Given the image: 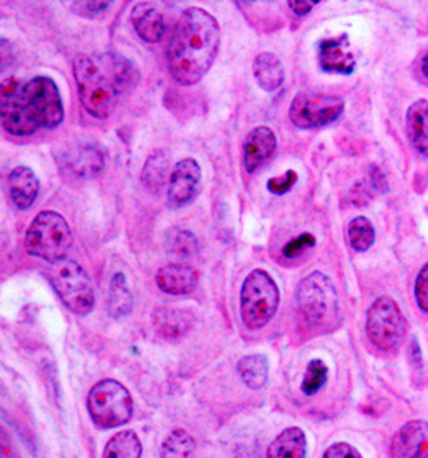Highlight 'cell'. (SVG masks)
<instances>
[{
  "mask_svg": "<svg viewBox=\"0 0 428 458\" xmlns=\"http://www.w3.org/2000/svg\"><path fill=\"white\" fill-rule=\"evenodd\" d=\"M0 119L13 136H29L40 129H55L63 123L61 91L54 80H4L0 88Z\"/></svg>",
  "mask_w": 428,
  "mask_h": 458,
  "instance_id": "1",
  "label": "cell"
},
{
  "mask_svg": "<svg viewBox=\"0 0 428 458\" xmlns=\"http://www.w3.org/2000/svg\"><path fill=\"white\" fill-rule=\"evenodd\" d=\"M220 24L201 7H190L180 16L168 43L166 59L172 78L182 86L199 83L220 50Z\"/></svg>",
  "mask_w": 428,
  "mask_h": 458,
  "instance_id": "2",
  "label": "cell"
},
{
  "mask_svg": "<svg viewBox=\"0 0 428 458\" xmlns=\"http://www.w3.org/2000/svg\"><path fill=\"white\" fill-rule=\"evenodd\" d=\"M74 78L82 106L97 119H108L139 83V71L121 54H82L74 63Z\"/></svg>",
  "mask_w": 428,
  "mask_h": 458,
  "instance_id": "3",
  "label": "cell"
},
{
  "mask_svg": "<svg viewBox=\"0 0 428 458\" xmlns=\"http://www.w3.org/2000/svg\"><path fill=\"white\" fill-rule=\"evenodd\" d=\"M72 246V233L65 218L55 211H41L26 232V250L48 263L65 259Z\"/></svg>",
  "mask_w": 428,
  "mask_h": 458,
  "instance_id": "4",
  "label": "cell"
},
{
  "mask_svg": "<svg viewBox=\"0 0 428 458\" xmlns=\"http://www.w3.org/2000/svg\"><path fill=\"white\" fill-rule=\"evenodd\" d=\"M280 306V289L264 270L250 271L240 292V314L252 332L264 328Z\"/></svg>",
  "mask_w": 428,
  "mask_h": 458,
  "instance_id": "5",
  "label": "cell"
},
{
  "mask_svg": "<svg viewBox=\"0 0 428 458\" xmlns=\"http://www.w3.org/2000/svg\"><path fill=\"white\" fill-rule=\"evenodd\" d=\"M52 287L61 297L65 308L72 313L86 316L95 308V291L91 280L81 265L74 259L52 263L46 271Z\"/></svg>",
  "mask_w": 428,
  "mask_h": 458,
  "instance_id": "6",
  "label": "cell"
},
{
  "mask_svg": "<svg viewBox=\"0 0 428 458\" xmlns=\"http://www.w3.org/2000/svg\"><path fill=\"white\" fill-rule=\"evenodd\" d=\"M297 306L306 327H324L331 323L340 311L336 287L324 273L314 271L298 285Z\"/></svg>",
  "mask_w": 428,
  "mask_h": 458,
  "instance_id": "7",
  "label": "cell"
},
{
  "mask_svg": "<svg viewBox=\"0 0 428 458\" xmlns=\"http://www.w3.org/2000/svg\"><path fill=\"white\" fill-rule=\"evenodd\" d=\"M134 403L129 390L115 379L97 383L88 395V412L97 426L113 429L127 424L132 417Z\"/></svg>",
  "mask_w": 428,
  "mask_h": 458,
  "instance_id": "8",
  "label": "cell"
},
{
  "mask_svg": "<svg viewBox=\"0 0 428 458\" xmlns=\"http://www.w3.org/2000/svg\"><path fill=\"white\" fill-rule=\"evenodd\" d=\"M365 328L370 342L377 349L390 352L396 351L405 340L407 318L392 297L382 295L368 308Z\"/></svg>",
  "mask_w": 428,
  "mask_h": 458,
  "instance_id": "9",
  "label": "cell"
},
{
  "mask_svg": "<svg viewBox=\"0 0 428 458\" xmlns=\"http://www.w3.org/2000/svg\"><path fill=\"white\" fill-rule=\"evenodd\" d=\"M343 112L345 102L340 97L302 91L290 105V121L300 129H317L338 121Z\"/></svg>",
  "mask_w": 428,
  "mask_h": 458,
  "instance_id": "10",
  "label": "cell"
},
{
  "mask_svg": "<svg viewBox=\"0 0 428 458\" xmlns=\"http://www.w3.org/2000/svg\"><path fill=\"white\" fill-rule=\"evenodd\" d=\"M203 170L194 158L180 160L170 174L168 182V205L172 208H182L185 205L192 203L201 189Z\"/></svg>",
  "mask_w": 428,
  "mask_h": 458,
  "instance_id": "11",
  "label": "cell"
},
{
  "mask_svg": "<svg viewBox=\"0 0 428 458\" xmlns=\"http://www.w3.org/2000/svg\"><path fill=\"white\" fill-rule=\"evenodd\" d=\"M392 458H428V422L409 420L390 443Z\"/></svg>",
  "mask_w": 428,
  "mask_h": 458,
  "instance_id": "12",
  "label": "cell"
},
{
  "mask_svg": "<svg viewBox=\"0 0 428 458\" xmlns=\"http://www.w3.org/2000/svg\"><path fill=\"white\" fill-rule=\"evenodd\" d=\"M103 167H105V157L98 146L80 145L65 153L61 164V172L71 177L89 179L98 175Z\"/></svg>",
  "mask_w": 428,
  "mask_h": 458,
  "instance_id": "13",
  "label": "cell"
},
{
  "mask_svg": "<svg viewBox=\"0 0 428 458\" xmlns=\"http://www.w3.org/2000/svg\"><path fill=\"white\" fill-rule=\"evenodd\" d=\"M276 151V136L273 129L261 125L248 132L244 145V167L248 174L263 168Z\"/></svg>",
  "mask_w": 428,
  "mask_h": 458,
  "instance_id": "14",
  "label": "cell"
},
{
  "mask_svg": "<svg viewBox=\"0 0 428 458\" xmlns=\"http://www.w3.org/2000/svg\"><path fill=\"white\" fill-rule=\"evenodd\" d=\"M130 22L139 35V38L147 43H158L166 33V21L162 9L153 2H139L130 13Z\"/></svg>",
  "mask_w": 428,
  "mask_h": 458,
  "instance_id": "15",
  "label": "cell"
},
{
  "mask_svg": "<svg viewBox=\"0 0 428 458\" xmlns=\"http://www.w3.org/2000/svg\"><path fill=\"white\" fill-rule=\"evenodd\" d=\"M319 63L326 72L351 74L357 61L351 52H348V35L343 33L340 38L323 40L319 45Z\"/></svg>",
  "mask_w": 428,
  "mask_h": 458,
  "instance_id": "16",
  "label": "cell"
},
{
  "mask_svg": "<svg viewBox=\"0 0 428 458\" xmlns=\"http://www.w3.org/2000/svg\"><path fill=\"white\" fill-rule=\"evenodd\" d=\"M7 189L11 201L14 207L20 209H28L38 198L40 192V182L35 172L29 167H16L7 179Z\"/></svg>",
  "mask_w": 428,
  "mask_h": 458,
  "instance_id": "17",
  "label": "cell"
},
{
  "mask_svg": "<svg viewBox=\"0 0 428 458\" xmlns=\"http://www.w3.org/2000/svg\"><path fill=\"white\" fill-rule=\"evenodd\" d=\"M199 273L189 265L172 263L166 265L156 275V285L160 291L170 295H184L194 291L197 285Z\"/></svg>",
  "mask_w": 428,
  "mask_h": 458,
  "instance_id": "18",
  "label": "cell"
},
{
  "mask_svg": "<svg viewBox=\"0 0 428 458\" xmlns=\"http://www.w3.org/2000/svg\"><path fill=\"white\" fill-rule=\"evenodd\" d=\"M407 136L409 145L428 160V100H416L407 112Z\"/></svg>",
  "mask_w": 428,
  "mask_h": 458,
  "instance_id": "19",
  "label": "cell"
},
{
  "mask_svg": "<svg viewBox=\"0 0 428 458\" xmlns=\"http://www.w3.org/2000/svg\"><path fill=\"white\" fill-rule=\"evenodd\" d=\"M306 437L300 428H286L269 445L265 458H306Z\"/></svg>",
  "mask_w": 428,
  "mask_h": 458,
  "instance_id": "20",
  "label": "cell"
},
{
  "mask_svg": "<svg viewBox=\"0 0 428 458\" xmlns=\"http://www.w3.org/2000/svg\"><path fill=\"white\" fill-rule=\"evenodd\" d=\"M254 76L264 91H274L283 84L285 69L274 54L264 52L259 54L254 61Z\"/></svg>",
  "mask_w": 428,
  "mask_h": 458,
  "instance_id": "21",
  "label": "cell"
},
{
  "mask_svg": "<svg viewBox=\"0 0 428 458\" xmlns=\"http://www.w3.org/2000/svg\"><path fill=\"white\" fill-rule=\"evenodd\" d=\"M194 325V318L184 310H170L162 308L155 311V327L156 332L166 338H177L189 332V328Z\"/></svg>",
  "mask_w": 428,
  "mask_h": 458,
  "instance_id": "22",
  "label": "cell"
},
{
  "mask_svg": "<svg viewBox=\"0 0 428 458\" xmlns=\"http://www.w3.org/2000/svg\"><path fill=\"white\" fill-rule=\"evenodd\" d=\"M143 457V445L139 437L127 429L121 431L115 437H110V441L105 446L103 458H141Z\"/></svg>",
  "mask_w": 428,
  "mask_h": 458,
  "instance_id": "23",
  "label": "cell"
},
{
  "mask_svg": "<svg viewBox=\"0 0 428 458\" xmlns=\"http://www.w3.org/2000/svg\"><path fill=\"white\" fill-rule=\"evenodd\" d=\"M239 373L250 390L264 388L269 376V364L264 355H245L239 362Z\"/></svg>",
  "mask_w": 428,
  "mask_h": 458,
  "instance_id": "24",
  "label": "cell"
},
{
  "mask_svg": "<svg viewBox=\"0 0 428 458\" xmlns=\"http://www.w3.org/2000/svg\"><path fill=\"white\" fill-rule=\"evenodd\" d=\"M108 310L113 318H123L132 310V293L123 273H115L110 282Z\"/></svg>",
  "mask_w": 428,
  "mask_h": 458,
  "instance_id": "25",
  "label": "cell"
},
{
  "mask_svg": "<svg viewBox=\"0 0 428 458\" xmlns=\"http://www.w3.org/2000/svg\"><path fill=\"white\" fill-rule=\"evenodd\" d=\"M196 441L184 429H173L164 437L162 458H194Z\"/></svg>",
  "mask_w": 428,
  "mask_h": 458,
  "instance_id": "26",
  "label": "cell"
},
{
  "mask_svg": "<svg viewBox=\"0 0 428 458\" xmlns=\"http://www.w3.org/2000/svg\"><path fill=\"white\" fill-rule=\"evenodd\" d=\"M348 241L349 246L357 252H365L375 242V229L365 216H357L348 225Z\"/></svg>",
  "mask_w": 428,
  "mask_h": 458,
  "instance_id": "27",
  "label": "cell"
},
{
  "mask_svg": "<svg viewBox=\"0 0 428 458\" xmlns=\"http://www.w3.org/2000/svg\"><path fill=\"white\" fill-rule=\"evenodd\" d=\"M166 158L164 153H155L149 157L147 164L144 165L143 170V182L146 188L151 191H160L164 188V181H166Z\"/></svg>",
  "mask_w": 428,
  "mask_h": 458,
  "instance_id": "28",
  "label": "cell"
},
{
  "mask_svg": "<svg viewBox=\"0 0 428 458\" xmlns=\"http://www.w3.org/2000/svg\"><path fill=\"white\" fill-rule=\"evenodd\" d=\"M327 381V366L324 360L314 359L308 362L304 381H302V392L306 395H315Z\"/></svg>",
  "mask_w": 428,
  "mask_h": 458,
  "instance_id": "29",
  "label": "cell"
},
{
  "mask_svg": "<svg viewBox=\"0 0 428 458\" xmlns=\"http://www.w3.org/2000/svg\"><path fill=\"white\" fill-rule=\"evenodd\" d=\"M415 299L418 308L428 313V263L424 265V268L418 273L415 280Z\"/></svg>",
  "mask_w": 428,
  "mask_h": 458,
  "instance_id": "30",
  "label": "cell"
},
{
  "mask_svg": "<svg viewBox=\"0 0 428 458\" xmlns=\"http://www.w3.org/2000/svg\"><path fill=\"white\" fill-rule=\"evenodd\" d=\"M314 244H315L314 235L302 233L300 237H297V239H293L291 242L286 244L285 248H283V254H285V258L293 259V258H298L300 254H304L306 250H310Z\"/></svg>",
  "mask_w": 428,
  "mask_h": 458,
  "instance_id": "31",
  "label": "cell"
},
{
  "mask_svg": "<svg viewBox=\"0 0 428 458\" xmlns=\"http://www.w3.org/2000/svg\"><path fill=\"white\" fill-rule=\"evenodd\" d=\"M112 7V2H76L72 4V11L82 18H97L105 14V11Z\"/></svg>",
  "mask_w": 428,
  "mask_h": 458,
  "instance_id": "32",
  "label": "cell"
},
{
  "mask_svg": "<svg viewBox=\"0 0 428 458\" xmlns=\"http://www.w3.org/2000/svg\"><path fill=\"white\" fill-rule=\"evenodd\" d=\"M297 182V172L295 170H286L285 175L281 177H273L269 182H267V189L274 194H285L290 189L295 186Z\"/></svg>",
  "mask_w": 428,
  "mask_h": 458,
  "instance_id": "33",
  "label": "cell"
},
{
  "mask_svg": "<svg viewBox=\"0 0 428 458\" xmlns=\"http://www.w3.org/2000/svg\"><path fill=\"white\" fill-rule=\"evenodd\" d=\"M323 458H364L360 455V452L355 448V446H351L349 443H345V441H340V443H334V445H331L329 448L326 450V454H324V457Z\"/></svg>",
  "mask_w": 428,
  "mask_h": 458,
  "instance_id": "34",
  "label": "cell"
},
{
  "mask_svg": "<svg viewBox=\"0 0 428 458\" xmlns=\"http://www.w3.org/2000/svg\"><path fill=\"white\" fill-rule=\"evenodd\" d=\"M197 250L196 237L190 232H180V241L173 244V250H177L182 256H189Z\"/></svg>",
  "mask_w": 428,
  "mask_h": 458,
  "instance_id": "35",
  "label": "cell"
},
{
  "mask_svg": "<svg viewBox=\"0 0 428 458\" xmlns=\"http://www.w3.org/2000/svg\"><path fill=\"white\" fill-rule=\"evenodd\" d=\"M288 5H290V9H291V11H295V13H297V14H300V16H304V14H308V13H310V9H312L315 4H308V2H300V0H297V2H290Z\"/></svg>",
  "mask_w": 428,
  "mask_h": 458,
  "instance_id": "36",
  "label": "cell"
},
{
  "mask_svg": "<svg viewBox=\"0 0 428 458\" xmlns=\"http://www.w3.org/2000/svg\"><path fill=\"white\" fill-rule=\"evenodd\" d=\"M420 71H422L424 78L428 81V52L422 57V61H420Z\"/></svg>",
  "mask_w": 428,
  "mask_h": 458,
  "instance_id": "37",
  "label": "cell"
}]
</instances>
